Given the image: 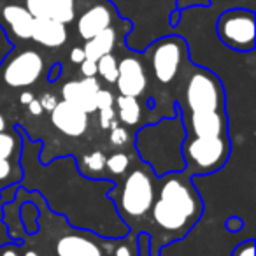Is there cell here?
<instances>
[{"label":"cell","instance_id":"cell-30","mask_svg":"<svg viewBox=\"0 0 256 256\" xmlns=\"http://www.w3.org/2000/svg\"><path fill=\"white\" fill-rule=\"evenodd\" d=\"M98 116H100V126L102 130H109L110 124L116 121V112H114L112 107H107V109H100L98 110Z\"/></svg>","mask_w":256,"mask_h":256},{"label":"cell","instance_id":"cell-39","mask_svg":"<svg viewBox=\"0 0 256 256\" xmlns=\"http://www.w3.org/2000/svg\"><path fill=\"white\" fill-rule=\"evenodd\" d=\"M60 76H62V65L54 64L53 67H51V70L48 72V79H50L51 82H54L56 79H60Z\"/></svg>","mask_w":256,"mask_h":256},{"label":"cell","instance_id":"cell-27","mask_svg":"<svg viewBox=\"0 0 256 256\" xmlns=\"http://www.w3.org/2000/svg\"><path fill=\"white\" fill-rule=\"evenodd\" d=\"M126 237V242H121L116 248V252L114 256H139V244H137V237L132 238V242H128V234L124 235Z\"/></svg>","mask_w":256,"mask_h":256},{"label":"cell","instance_id":"cell-29","mask_svg":"<svg viewBox=\"0 0 256 256\" xmlns=\"http://www.w3.org/2000/svg\"><path fill=\"white\" fill-rule=\"evenodd\" d=\"M112 104H114V95L109 90L100 88L98 92H96V110L112 107Z\"/></svg>","mask_w":256,"mask_h":256},{"label":"cell","instance_id":"cell-19","mask_svg":"<svg viewBox=\"0 0 256 256\" xmlns=\"http://www.w3.org/2000/svg\"><path fill=\"white\" fill-rule=\"evenodd\" d=\"M118 104V118L123 124L128 126H134L140 121L142 116V107H140L139 100L136 96H126V95H120L116 98Z\"/></svg>","mask_w":256,"mask_h":256},{"label":"cell","instance_id":"cell-2","mask_svg":"<svg viewBox=\"0 0 256 256\" xmlns=\"http://www.w3.org/2000/svg\"><path fill=\"white\" fill-rule=\"evenodd\" d=\"M186 130L182 126L181 114L176 107V114L162 118L158 123L144 124L136 132V151L140 162L153 170L156 178L168 172L184 170L182 160V140Z\"/></svg>","mask_w":256,"mask_h":256},{"label":"cell","instance_id":"cell-26","mask_svg":"<svg viewBox=\"0 0 256 256\" xmlns=\"http://www.w3.org/2000/svg\"><path fill=\"white\" fill-rule=\"evenodd\" d=\"M109 130H110V132H109V142L112 144V146L123 148V146H126V144L130 142V134H128V130H126V128H123V126H120V124H118V121H114V123L110 124Z\"/></svg>","mask_w":256,"mask_h":256},{"label":"cell","instance_id":"cell-12","mask_svg":"<svg viewBox=\"0 0 256 256\" xmlns=\"http://www.w3.org/2000/svg\"><path fill=\"white\" fill-rule=\"evenodd\" d=\"M114 84L120 95L140 96L148 86V74L142 60L137 54H130L118 62V78Z\"/></svg>","mask_w":256,"mask_h":256},{"label":"cell","instance_id":"cell-34","mask_svg":"<svg viewBox=\"0 0 256 256\" xmlns=\"http://www.w3.org/2000/svg\"><path fill=\"white\" fill-rule=\"evenodd\" d=\"M18 184H11L8 188L0 190V206H6V204L12 202L16 198V193H18Z\"/></svg>","mask_w":256,"mask_h":256},{"label":"cell","instance_id":"cell-11","mask_svg":"<svg viewBox=\"0 0 256 256\" xmlns=\"http://www.w3.org/2000/svg\"><path fill=\"white\" fill-rule=\"evenodd\" d=\"M181 114L182 126L186 130V136L193 137H224L228 136L226 110H209V112H193Z\"/></svg>","mask_w":256,"mask_h":256},{"label":"cell","instance_id":"cell-33","mask_svg":"<svg viewBox=\"0 0 256 256\" xmlns=\"http://www.w3.org/2000/svg\"><path fill=\"white\" fill-rule=\"evenodd\" d=\"M210 0H176V9H190V8H207Z\"/></svg>","mask_w":256,"mask_h":256},{"label":"cell","instance_id":"cell-15","mask_svg":"<svg viewBox=\"0 0 256 256\" xmlns=\"http://www.w3.org/2000/svg\"><path fill=\"white\" fill-rule=\"evenodd\" d=\"M100 84L96 78H82L78 81H68L62 88V96L65 102H70L82 109L86 114H93L96 110V92Z\"/></svg>","mask_w":256,"mask_h":256},{"label":"cell","instance_id":"cell-17","mask_svg":"<svg viewBox=\"0 0 256 256\" xmlns=\"http://www.w3.org/2000/svg\"><path fill=\"white\" fill-rule=\"evenodd\" d=\"M79 230H72V234L58 238L54 244L56 256H104L100 246L88 234Z\"/></svg>","mask_w":256,"mask_h":256},{"label":"cell","instance_id":"cell-7","mask_svg":"<svg viewBox=\"0 0 256 256\" xmlns=\"http://www.w3.org/2000/svg\"><path fill=\"white\" fill-rule=\"evenodd\" d=\"M146 50L153 76L160 84H170L188 62V42L178 34H167L153 40Z\"/></svg>","mask_w":256,"mask_h":256},{"label":"cell","instance_id":"cell-41","mask_svg":"<svg viewBox=\"0 0 256 256\" xmlns=\"http://www.w3.org/2000/svg\"><path fill=\"white\" fill-rule=\"evenodd\" d=\"M6 126H8V123H6V118H4V114L0 112V132H2V130H6Z\"/></svg>","mask_w":256,"mask_h":256},{"label":"cell","instance_id":"cell-18","mask_svg":"<svg viewBox=\"0 0 256 256\" xmlns=\"http://www.w3.org/2000/svg\"><path fill=\"white\" fill-rule=\"evenodd\" d=\"M116 44H118V28L112 25L109 28L102 30L100 34H96L90 40H84L82 50H84V54L88 60L96 62L104 54L112 53Z\"/></svg>","mask_w":256,"mask_h":256},{"label":"cell","instance_id":"cell-38","mask_svg":"<svg viewBox=\"0 0 256 256\" xmlns=\"http://www.w3.org/2000/svg\"><path fill=\"white\" fill-rule=\"evenodd\" d=\"M26 107H28V112L32 114V116H40V114L44 112V109H42V106H40L39 98H34Z\"/></svg>","mask_w":256,"mask_h":256},{"label":"cell","instance_id":"cell-13","mask_svg":"<svg viewBox=\"0 0 256 256\" xmlns=\"http://www.w3.org/2000/svg\"><path fill=\"white\" fill-rule=\"evenodd\" d=\"M88 116L78 106L65 100H58L54 109L51 110V123L67 137H81L88 128Z\"/></svg>","mask_w":256,"mask_h":256},{"label":"cell","instance_id":"cell-4","mask_svg":"<svg viewBox=\"0 0 256 256\" xmlns=\"http://www.w3.org/2000/svg\"><path fill=\"white\" fill-rule=\"evenodd\" d=\"M178 110L182 114L226 110L224 88L221 79L207 68H193L188 74L179 98Z\"/></svg>","mask_w":256,"mask_h":256},{"label":"cell","instance_id":"cell-35","mask_svg":"<svg viewBox=\"0 0 256 256\" xmlns=\"http://www.w3.org/2000/svg\"><path fill=\"white\" fill-rule=\"evenodd\" d=\"M242 226H244V221L238 216H230L224 221V228H226L228 232H232V234H237L238 230H242Z\"/></svg>","mask_w":256,"mask_h":256},{"label":"cell","instance_id":"cell-9","mask_svg":"<svg viewBox=\"0 0 256 256\" xmlns=\"http://www.w3.org/2000/svg\"><path fill=\"white\" fill-rule=\"evenodd\" d=\"M34 16L22 0H0V30L8 39L30 40Z\"/></svg>","mask_w":256,"mask_h":256},{"label":"cell","instance_id":"cell-37","mask_svg":"<svg viewBox=\"0 0 256 256\" xmlns=\"http://www.w3.org/2000/svg\"><path fill=\"white\" fill-rule=\"evenodd\" d=\"M68 58H70L72 64H76V65L81 64V62L86 58V54H84V50H82V46H76V48H72V50H70V54H68Z\"/></svg>","mask_w":256,"mask_h":256},{"label":"cell","instance_id":"cell-8","mask_svg":"<svg viewBox=\"0 0 256 256\" xmlns=\"http://www.w3.org/2000/svg\"><path fill=\"white\" fill-rule=\"evenodd\" d=\"M44 72V58L36 50H23L0 65V78L9 88H28Z\"/></svg>","mask_w":256,"mask_h":256},{"label":"cell","instance_id":"cell-3","mask_svg":"<svg viewBox=\"0 0 256 256\" xmlns=\"http://www.w3.org/2000/svg\"><path fill=\"white\" fill-rule=\"evenodd\" d=\"M107 195L116 206L121 221L128 230H134L151 210L156 195V176L144 164V167H137L126 174L121 184H114Z\"/></svg>","mask_w":256,"mask_h":256},{"label":"cell","instance_id":"cell-40","mask_svg":"<svg viewBox=\"0 0 256 256\" xmlns=\"http://www.w3.org/2000/svg\"><path fill=\"white\" fill-rule=\"evenodd\" d=\"M34 98H36V96H34V93L30 92V90H23L22 95H20V102H22L23 106H28Z\"/></svg>","mask_w":256,"mask_h":256},{"label":"cell","instance_id":"cell-10","mask_svg":"<svg viewBox=\"0 0 256 256\" xmlns=\"http://www.w3.org/2000/svg\"><path fill=\"white\" fill-rule=\"evenodd\" d=\"M116 20H118L116 8L110 2H107V0H98L95 4L88 6L78 16V22H76L78 36L82 40H90L96 34L102 32V30L112 26Z\"/></svg>","mask_w":256,"mask_h":256},{"label":"cell","instance_id":"cell-5","mask_svg":"<svg viewBox=\"0 0 256 256\" xmlns=\"http://www.w3.org/2000/svg\"><path fill=\"white\" fill-rule=\"evenodd\" d=\"M232 153L230 136L224 137H193L182 140L184 172L192 178L209 176L226 165Z\"/></svg>","mask_w":256,"mask_h":256},{"label":"cell","instance_id":"cell-24","mask_svg":"<svg viewBox=\"0 0 256 256\" xmlns=\"http://www.w3.org/2000/svg\"><path fill=\"white\" fill-rule=\"evenodd\" d=\"M96 76L104 79L109 84H114L118 78V60L112 53L104 54L96 60Z\"/></svg>","mask_w":256,"mask_h":256},{"label":"cell","instance_id":"cell-32","mask_svg":"<svg viewBox=\"0 0 256 256\" xmlns=\"http://www.w3.org/2000/svg\"><path fill=\"white\" fill-rule=\"evenodd\" d=\"M79 70H81L82 78H95L96 76V62L84 58V60L79 64Z\"/></svg>","mask_w":256,"mask_h":256},{"label":"cell","instance_id":"cell-23","mask_svg":"<svg viewBox=\"0 0 256 256\" xmlns=\"http://www.w3.org/2000/svg\"><path fill=\"white\" fill-rule=\"evenodd\" d=\"M106 154L102 151H92L90 154H86L82 158V164H84V168L81 170V176L84 178L92 179V178H96L98 174H102L106 170Z\"/></svg>","mask_w":256,"mask_h":256},{"label":"cell","instance_id":"cell-16","mask_svg":"<svg viewBox=\"0 0 256 256\" xmlns=\"http://www.w3.org/2000/svg\"><path fill=\"white\" fill-rule=\"evenodd\" d=\"M30 40L42 48H50V50L62 48L68 40L67 25L50 18H34Z\"/></svg>","mask_w":256,"mask_h":256},{"label":"cell","instance_id":"cell-1","mask_svg":"<svg viewBox=\"0 0 256 256\" xmlns=\"http://www.w3.org/2000/svg\"><path fill=\"white\" fill-rule=\"evenodd\" d=\"M156 179L158 188L150 216L154 228L164 234L160 238L162 249L193 230L202 218L204 200L196 192L193 178L184 170L168 172Z\"/></svg>","mask_w":256,"mask_h":256},{"label":"cell","instance_id":"cell-6","mask_svg":"<svg viewBox=\"0 0 256 256\" xmlns=\"http://www.w3.org/2000/svg\"><path fill=\"white\" fill-rule=\"evenodd\" d=\"M214 34L226 50L251 53L256 46V14L246 8L223 9L216 16Z\"/></svg>","mask_w":256,"mask_h":256},{"label":"cell","instance_id":"cell-22","mask_svg":"<svg viewBox=\"0 0 256 256\" xmlns=\"http://www.w3.org/2000/svg\"><path fill=\"white\" fill-rule=\"evenodd\" d=\"M39 210H37L36 204L25 202L20 207V220H22V226L25 234L36 235L39 232Z\"/></svg>","mask_w":256,"mask_h":256},{"label":"cell","instance_id":"cell-14","mask_svg":"<svg viewBox=\"0 0 256 256\" xmlns=\"http://www.w3.org/2000/svg\"><path fill=\"white\" fill-rule=\"evenodd\" d=\"M34 18H50L60 23H72L78 16V0H22Z\"/></svg>","mask_w":256,"mask_h":256},{"label":"cell","instance_id":"cell-42","mask_svg":"<svg viewBox=\"0 0 256 256\" xmlns=\"http://www.w3.org/2000/svg\"><path fill=\"white\" fill-rule=\"evenodd\" d=\"M23 256H39L34 249H23Z\"/></svg>","mask_w":256,"mask_h":256},{"label":"cell","instance_id":"cell-28","mask_svg":"<svg viewBox=\"0 0 256 256\" xmlns=\"http://www.w3.org/2000/svg\"><path fill=\"white\" fill-rule=\"evenodd\" d=\"M23 249L25 246L22 240H11L0 246V256H23Z\"/></svg>","mask_w":256,"mask_h":256},{"label":"cell","instance_id":"cell-20","mask_svg":"<svg viewBox=\"0 0 256 256\" xmlns=\"http://www.w3.org/2000/svg\"><path fill=\"white\" fill-rule=\"evenodd\" d=\"M23 146L22 132L16 130H2L0 132V160L20 158V150Z\"/></svg>","mask_w":256,"mask_h":256},{"label":"cell","instance_id":"cell-21","mask_svg":"<svg viewBox=\"0 0 256 256\" xmlns=\"http://www.w3.org/2000/svg\"><path fill=\"white\" fill-rule=\"evenodd\" d=\"M14 158L0 160V190L8 188L11 184H18L22 181L23 174L18 164H14Z\"/></svg>","mask_w":256,"mask_h":256},{"label":"cell","instance_id":"cell-31","mask_svg":"<svg viewBox=\"0 0 256 256\" xmlns=\"http://www.w3.org/2000/svg\"><path fill=\"white\" fill-rule=\"evenodd\" d=\"M232 256H254V240L248 238V240L240 242V244L234 249Z\"/></svg>","mask_w":256,"mask_h":256},{"label":"cell","instance_id":"cell-25","mask_svg":"<svg viewBox=\"0 0 256 256\" xmlns=\"http://www.w3.org/2000/svg\"><path fill=\"white\" fill-rule=\"evenodd\" d=\"M130 168V156L124 153H112L106 158V170L116 178L124 176Z\"/></svg>","mask_w":256,"mask_h":256},{"label":"cell","instance_id":"cell-36","mask_svg":"<svg viewBox=\"0 0 256 256\" xmlns=\"http://www.w3.org/2000/svg\"><path fill=\"white\" fill-rule=\"evenodd\" d=\"M39 102H40V106H42V109L44 110H53L54 109V106L58 104V98L53 95V93H46V95H42L39 98Z\"/></svg>","mask_w":256,"mask_h":256}]
</instances>
